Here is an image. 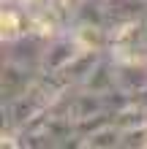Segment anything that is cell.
Wrapping results in <instances>:
<instances>
[{"label":"cell","mask_w":147,"mask_h":149,"mask_svg":"<svg viewBox=\"0 0 147 149\" xmlns=\"http://www.w3.org/2000/svg\"><path fill=\"white\" fill-rule=\"evenodd\" d=\"M109 43L106 54L115 63H128V60H144L147 52V33H144V16L139 19H125L117 24H109Z\"/></svg>","instance_id":"1"},{"label":"cell","mask_w":147,"mask_h":149,"mask_svg":"<svg viewBox=\"0 0 147 149\" xmlns=\"http://www.w3.org/2000/svg\"><path fill=\"white\" fill-rule=\"evenodd\" d=\"M49 106H52V98L41 90L38 81H33L30 90H25L22 95H16L14 100H6L3 103V119L25 127L33 117H38V114L46 111Z\"/></svg>","instance_id":"2"},{"label":"cell","mask_w":147,"mask_h":149,"mask_svg":"<svg viewBox=\"0 0 147 149\" xmlns=\"http://www.w3.org/2000/svg\"><path fill=\"white\" fill-rule=\"evenodd\" d=\"M82 52L84 49L79 46V41H76V36L71 33V27H65V30H60L57 36H52L46 41L44 60H41V71H65Z\"/></svg>","instance_id":"3"},{"label":"cell","mask_w":147,"mask_h":149,"mask_svg":"<svg viewBox=\"0 0 147 149\" xmlns=\"http://www.w3.org/2000/svg\"><path fill=\"white\" fill-rule=\"evenodd\" d=\"M46 41L27 33V36L16 38V41H3V60L8 63H19L30 71H41V60H44Z\"/></svg>","instance_id":"4"},{"label":"cell","mask_w":147,"mask_h":149,"mask_svg":"<svg viewBox=\"0 0 147 149\" xmlns=\"http://www.w3.org/2000/svg\"><path fill=\"white\" fill-rule=\"evenodd\" d=\"M33 27V14L22 3H3L0 11V41H16Z\"/></svg>","instance_id":"5"},{"label":"cell","mask_w":147,"mask_h":149,"mask_svg":"<svg viewBox=\"0 0 147 149\" xmlns=\"http://www.w3.org/2000/svg\"><path fill=\"white\" fill-rule=\"evenodd\" d=\"M38 71H30L19 63H8L3 60V71H0V95L6 100H14L16 95H22L25 90H30V84L36 81Z\"/></svg>","instance_id":"6"},{"label":"cell","mask_w":147,"mask_h":149,"mask_svg":"<svg viewBox=\"0 0 147 149\" xmlns=\"http://www.w3.org/2000/svg\"><path fill=\"white\" fill-rule=\"evenodd\" d=\"M117 90L128 95H136L147 90V63L144 60H128V63H115Z\"/></svg>","instance_id":"7"},{"label":"cell","mask_w":147,"mask_h":149,"mask_svg":"<svg viewBox=\"0 0 147 149\" xmlns=\"http://www.w3.org/2000/svg\"><path fill=\"white\" fill-rule=\"evenodd\" d=\"M82 90H90V92H98V95H106L117 87V76H115V60L109 54H103L98 60V65L90 71V76L79 84Z\"/></svg>","instance_id":"8"},{"label":"cell","mask_w":147,"mask_h":149,"mask_svg":"<svg viewBox=\"0 0 147 149\" xmlns=\"http://www.w3.org/2000/svg\"><path fill=\"white\" fill-rule=\"evenodd\" d=\"M106 27L125 19L147 16V0H106Z\"/></svg>","instance_id":"9"},{"label":"cell","mask_w":147,"mask_h":149,"mask_svg":"<svg viewBox=\"0 0 147 149\" xmlns=\"http://www.w3.org/2000/svg\"><path fill=\"white\" fill-rule=\"evenodd\" d=\"M71 33L76 36L82 49H96V52H106L109 43V30L101 24H71Z\"/></svg>","instance_id":"10"},{"label":"cell","mask_w":147,"mask_h":149,"mask_svg":"<svg viewBox=\"0 0 147 149\" xmlns=\"http://www.w3.org/2000/svg\"><path fill=\"white\" fill-rule=\"evenodd\" d=\"M103 54H106V52H96V49H84L82 54H79V57H76L74 63H71V65L65 68L68 79H71V81H74L76 87H79V84L84 81V79L90 76V71H93V68L98 65V60H101Z\"/></svg>","instance_id":"11"},{"label":"cell","mask_w":147,"mask_h":149,"mask_svg":"<svg viewBox=\"0 0 147 149\" xmlns=\"http://www.w3.org/2000/svg\"><path fill=\"white\" fill-rule=\"evenodd\" d=\"M120 141H123V130L112 122L84 138V149H120Z\"/></svg>","instance_id":"12"},{"label":"cell","mask_w":147,"mask_h":149,"mask_svg":"<svg viewBox=\"0 0 147 149\" xmlns=\"http://www.w3.org/2000/svg\"><path fill=\"white\" fill-rule=\"evenodd\" d=\"M147 122V109L139 106V103H131V106L115 111V125L120 130H131V127H139Z\"/></svg>","instance_id":"13"},{"label":"cell","mask_w":147,"mask_h":149,"mask_svg":"<svg viewBox=\"0 0 147 149\" xmlns=\"http://www.w3.org/2000/svg\"><path fill=\"white\" fill-rule=\"evenodd\" d=\"M120 149H147V122H144V125H139V127L123 130Z\"/></svg>","instance_id":"14"},{"label":"cell","mask_w":147,"mask_h":149,"mask_svg":"<svg viewBox=\"0 0 147 149\" xmlns=\"http://www.w3.org/2000/svg\"><path fill=\"white\" fill-rule=\"evenodd\" d=\"M144 33H147V16H144Z\"/></svg>","instance_id":"15"},{"label":"cell","mask_w":147,"mask_h":149,"mask_svg":"<svg viewBox=\"0 0 147 149\" xmlns=\"http://www.w3.org/2000/svg\"><path fill=\"white\" fill-rule=\"evenodd\" d=\"M144 63H147V52H144Z\"/></svg>","instance_id":"16"}]
</instances>
